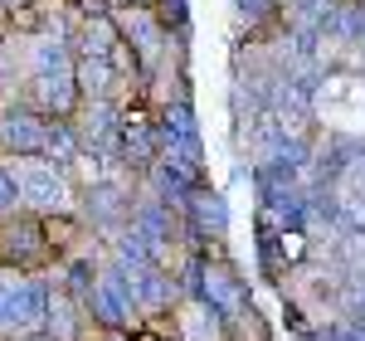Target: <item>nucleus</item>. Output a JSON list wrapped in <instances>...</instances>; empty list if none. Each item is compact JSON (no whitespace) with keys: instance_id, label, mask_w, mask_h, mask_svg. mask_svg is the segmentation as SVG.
Instances as JSON below:
<instances>
[{"instance_id":"20e7f679","label":"nucleus","mask_w":365,"mask_h":341,"mask_svg":"<svg viewBox=\"0 0 365 341\" xmlns=\"http://www.w3.org/2000/svg\"><path fill=\"white\" fill-rule=\"evenodd\" d=\"M58 263L54 244L44 234V215L34 210H15L0 220V268L10 273H49Z\"/></svg>"},{"instance_id":"a211bd4d","label":"nucleus","mask_w":365,"mask_h":341,"mask_svg":"<svg viewBox=\"0 0 365 341\" xmlns=\"http://www.w3.org/2000/svg\"><path fill=\"white\" fill-rule=\"evenodd\" d=\"M10 341H54L49 332H25V337H10Z\"/></svg>"},{"instance_id":"9d476101","label":"nucleus","mask_w":365,"mask_h":341,"mask_svg":"<svg viewBox=\"0 0 365 341\" xmlns=\"http://www.w3.org/2000/svg\"><path fill=\"white\" fill-rule=\"evenodd\" d=\"M49 142V117L29 103H5L0 108V151L5 156H44Z\"/></svg>"},{"instance_id":"1a4fd4ad","label":"nucleus","mask_w":365,"mask_h":341,"mask_svg":"<svg viewBox=\"0 0 365 341\" xmlns=\"http://www.w3.org/2000/svg\"><path fill=\"white\" fill-rule=\"evenodd\" d=\"M156 161H161V122H156V108L132 103L122 113V170L127 175H146Z\"/></svg>"},{"instance_id":"f8f14e48","label":"nucleus","mask_w":365,"mask_h":341,"mask_svg":"<svg viewBox=\"0 0 365 341\" xmlns=\"http://www.w3.org/2000/svg\"><path fill=\"white\" fill-rule=\"evenodd\" d=\"M170 332L175 341H229V322L205 297H180L170 312Z\"/></svg>"},{"instance_id":"0eeeda50","label":"nucleus","mask_w":365,"mask_h":341,"mask_svg":"<svg viewBox=\"0 0 365 341\" xmlns=\"http://www.w3.org/2000/svg\"><path fill=\"white\" fill-rule=\"evenodd\" d=\"M117 20V34L122 44L132 49V58L141 63V73H151L170 49V25L156 15V5H117L113 10Z\"/></svg>"},{"instance_id":"423d86ee","label":"nucleus","mask_w":365,"mask_h":341,"mask_svg":"<svg viewBox=\"0 0 365 341\" xmlns=\"http://www.w3.org/2000/svg\"><path fill=\"white\" fill-rule=\"evenodd\" d=\"M122 113L127 108L113 103V98H83L68 117L88 156H98L103 166H117V170H122Z\"/></svg>"},{"instance_id":"2eb2a0df","label":"nucleus","mask_w":365,"mask_h":341,"mask_svg":"<svg viewBox=\"0 0 365 341\" xmlns=\"http://www.w3.org/2000/svg\"><path fill=\"white\" fill-rule=\"evenodd\" d=\"M15 210H25V205H20V180H15L10 161L0 156V220H5V215H15Z\"/></svg>"},{"instance_id":"6e6552de","label":"nucleus","mask_w":365,"mask_h":341,"mask_svg":"<svg viewBox=\"0 0 365 341\" xmlns=\"http://www.w3.org/2000/svg\"><path fill=\"white\" fill-rule=\"evenodd\" d=\"M180 220H185V244H190V249L225 244V239H229V200L205 180V185H195V190L185 195Z\"/></svg>"},{"instance_id":"7ed1b4c3","label":"nucleus","mask_w":365,"mask_h":341,"mask_svg":"<svg viewBox=\"0 0 365 341\" xmlns=\"http://www.w3.org/2000/svg\"><path fill=\"white\" fill-rule=\"evenodd\" d=\"M44 317H49V273L0 268V341L44 332Z\"/></svg>"},{"instance_id":"ddd939ff","label":"nucleus","mask_w":365,"mask_h":341,"mask_svg":"<svg viewBox=\"0 0 365 341\" xmlns=\"http://www.w3.org/2000/svg\"><path fill=\"white\" fill-rule=\"evenodd\" d=\"M44 332L54 341H88L98 332V322L88 317V307L73 297V292H63L58 283H49V317H44Z\"/></svg>"},{"instance_id":"4468645a","label":"nucleus","mask_w":365,"mask_h":341,"mask_svg":"<svg viewBox=\"0 0 365 341\" xmlns=\"http://www.w3.org/2000/svg\"><path fill=\"white\" fill-rule=\"evenodd\" d=\"M44 156L58 161V166H73V161L83 156V142H78V132H73V122H68V117H49V142H44Z\"/></svg>"},{"instance_id":"6ab92c4d","label":"nucleus","mask_w":365,"mask_h":341,"mask_svg":"<svg viewBox=\"0 0 365 341\" xmlns=\"http://www.w3.org/2000/svg\"><path fill=\"white\" fill-rule=\"evenodd\" d=\"M0 156H5V151H0Z\"/></svg>"},{"instance_id":"f03ea898","label":"nucleus","mask_w":365,"mask_h":341,"mask_svg":"<svg viewBox=\"0 0 365 341\" xmlns=\"http://www.w3.org/2000/svg\"><path fill=\"white\" fill-rule=\"evenodd\" d=\"M132 205H137V175H127V170H108V175L78 185V215L103 244L132 225Z\"/></svg>"},{"instance_id":"f3484780","label":"nucleus","mask_w":365,"mask_h":341,"mask_svg":"<svg viewBox=\"0 0 365 341\" xmlns=\"http://www.w3.org/2000/svg\"><path fill=\"white\" fill-rule=\"evenodd\" d=\"M88 341H137V332L132 327H98Z\"/></svg>"},{"instance_id":"dca6fc26","label":"nucleus","mask_w":365,"mask_h":341,"mask_svg":"<svg viewBox=\"0 0 365 341\" xmlns=\"http://www.w3.org/2000/svg\"><path fill=\"white\" fill-rule=\"evenodd\" d=\"M156 15L170 29H190V0H156Z\"/></svg>"},{"instance_id":"f257e3e1","label":"nucleus","mask_w":365,"mask_h":341,"mask_svg":"<svg viewBox=\"0 0 365 341\" xmlns=\"http://www.w3.org/2000/svg\"><path fill=\"white\" fill-rule=\"evenodd\" d=\"M15 180H20V205L34 215H63L78 210V180L68 175V166H58L49 156H5Z\"/></svg>"},{"instance_id":"39448f33","label":"nucleus","mask_w":365,"mask_h":341,"mask_svg":"<svg viewBox=\"0 0 365 341\" xmlns=\"http://www.w3.org/2000/svg\"><path fill=\"white\" fill-rule=\"evenodd\" d=\"M195 297H205L225 322H234L244 307H253L249 278H244V268L229 258L225 244H210V249H205V263H200V292H195Z\"/></svg>"},{"instance_id":"9b49d317","label":"nucleus","mask_w":365,"mask_h":341,"mask_svg":"<svg viewBox=\"0 0 365 341\" xmlns=\"http://www.w3.org/2000/svg\"><path fill=\"white\" fill-rule=\"evenodd\" d=\"M180 297H185V292H180V278H175L170 268H161V263L137 268V312L146 317V322H166Z\"/></svg>"}]
</instances>
